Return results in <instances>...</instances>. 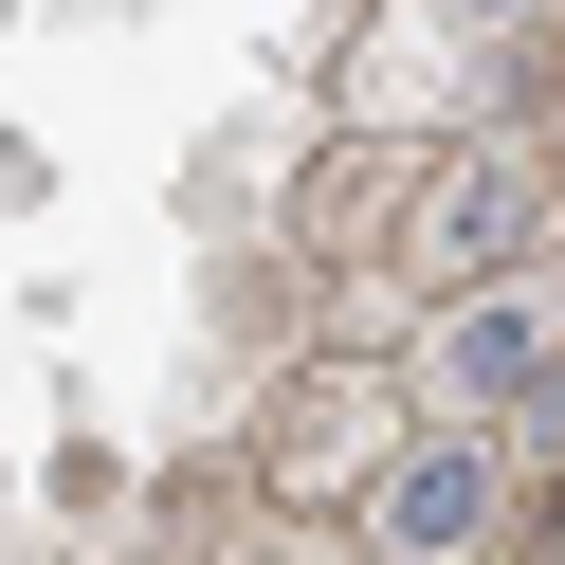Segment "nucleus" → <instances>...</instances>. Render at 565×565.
Listing matches in <instances>:
<instances>
[{"label": "nucleus", "instance_id": "1", "mask_svg": "<svg viewBox=\"0 0 565 565\" xmlns=\"http://www.w3.org/2000/svg\"><path fill=\"white\" fill-rule=\"evenodd\" d=\"M547 220H565V164H547V110H511V128H475V147H419V183H402V237H383V310H438V292H492V274H547Z\"/></svg>", "mask_w": 565, "mask_h": 565}, {"label": "nucleus", "instance_id": "2", "mask_svg": "<svg viewBox=\"0 0 565 565\" xmlns=\"http://www.w3.org/2000/svg\"><path fill=\"white\" fill-rule=\"evenodd\" d=\"M347 565H547V438L402 419V456L347 492Z\"/></svg>", "mask_w": 565, "mask_h": 565}, {"label": "nucleus", "instance_id": "3", "mask_svg": "<svg viewBox=\"0 0 565 565\" xmlns=\"http://www.w3.org/2000/svg\"><path fill=\"white\" fill-rule=\"evenodd\" d=\"M511 110H547V74L456 38V19H419V0H365L329 38V147H475Z\"/></svg>", "mask_w": 565, "mask_h": 565}, {"label": "nucleus", "instance_id": "4", "mask_svg": "<svg viewBox=\"0 0 565 565\" xmlns=\"http://www.w3.org/2000/svg\"><path fill=\"white\" fill-rule=\"evenodd\" d=\"M402 419L438 438H547V383H565V292L547 274H492V292H438L402 347H383Z\"/></svg>", "mask_w": 565, "mask_h": 565}, {"label": "nucleus", "instance_id": "5", "mask_svg": "<svg viewBox=\"0 0 565 565\" xmlns=\"http://www.w3.org/2000/svg\"><path fill=\"white\" fill-rule=\"evenodd\" d=\"M383 456H402V383H383V365H347V347H292V365H274V402H256L237 492H256V511L347 529V492H365Z\"/></svg>", "mask_w": 565, "mask_h": 565}, {"label": "nucleus", "instance_id": "6", "mask_svg": "<svg viewBox=\"0 0 565 565\" xmlns=\"http://www.w3.org/2000/svg\"><path fill=\"white\" fill-rule=\"evenodd\" d=\"M402 183H419V147H329L292 183V256H310V292H329V274H365L383 237H402Z\"/></svg>", "mask_w": 565, "mask_h": 565}, {"label": "nucleus", "instance_id": "7", "mask_svg": "<svg viewBox=\"0 0 565 565\" xmlns=\"http://www.w3.org/2000/svg\"><path fill=\"white\" fill-rule=\"evenodd\" d=\"M419 19H456V38H492V55H529V74H547V0H419Z\"/></svg>", "mask_w": 565, "mask_h": 565}, {"label": "nucleus", "instance_id": "8", "mask_svg": "<svg viewBox=\"0 0 565 565\" xmlns=\"http://www.w3.org/2000/svg\"><path fill=\"white\" fill-rule=\"evenodd\" d=\"M110 565H183V547H147V529H128V547H110Z\"/></svg>", "mask_w": 565, "mask_h": 565}]
</instances>
